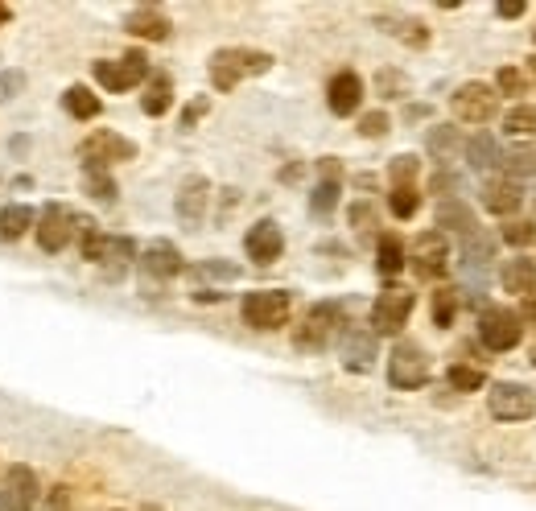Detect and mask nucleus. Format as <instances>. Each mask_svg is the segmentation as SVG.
<instances>
[{
  "label": "nucleus",
  "mask_w": 536,
  "mask_h": 511,
  "mask_svg": "<svg viewBox=\"0 0 536 511\" xmlns=\"http://www.w3.org/2000/svg\"><path fill=\"white\" fill-rule=\"evenodd\" d=\"M268 66H273V54L248 50V46H227V50L211 54V83H215V91H231L240 79L264 75Z\"/></svg>",
  "instance_id": "f257e3e1"
},
{
  "label": "nucleus",
  "mask_w": 536,
  "mask_h": 511,
  "mask_svg": "<svg viewBox=\"0 0 536 511\" xmlns=\"http://www.w3.org/2000/svg\"><path fill=\"white\" fill-rule=\"evenodd\" d=\"M343 330H347L343 305H339V301H322V305H314V310L306 314V322L293 330V343H297L301 351H326Z\"/></svg>",
  "instance_id": "f03ea898"
},
{
  "label": "nucleus",
  "mask_w": 536,
  "mask_h": 511,
  "mask_svg": "<svg viewBox=\"0 0 536 511\" xmlns=\"http://www.w3.org/2000/svg\"><path fill=\"white\" fill-rule=\"evenodd\" d=\"M79 248L91 264L108 268V272H120L132 256H137V244H132L128 235H104L91 219H83V227H79Z\"/></svg>",
  "instance_id": "7ed1b4c3"
},
{
  "label": "nucleus",
  "mask_w": 536,
  "mask_h": 511,
  "mask_svg": "<svg viewBox=\"0 0 536 511\" xmlns=\"http://www.w3.org/2000/svg\"><path fill=\"white\" fill-rule=\"evenodd\" d=\"M289 310H293V297L285 289H256V293H244L240 301V314L252 330H281L289 322Z\"/></svg>",
  "instance_id": "20e7f679"
},
{
  "label": "nucleus",
  "mask_w": 536,
  "mask_h": 511,
  "mask_svg": "<svg viewBox=\"0 0 536 511\" xmlns=\"http://www.w3.org/2000/svg\"><path fill=\"white\" fill-rule=\"evenodd\" d=\"M520 314L508 310V305H487V310L479 314V338H483V347L495 351V355H504L512 347H520Z\"/></svg>",
  "instance_id": "39448f33"
},
{
  "label": "nucleus",
  "mask_w": 536,
  "mask_h": 511,
  "mask_svg": "<svg viewBox=\"0 0 536 511\" xmlns=\"http://www.w3.org/2000/svg\"><path fill=\"white\" fill-rule=\"evenodd\" d=\"M429 380V355H425V347H417V343H396L392 347V359H388V384L392 388H400V392H413V388H421Z\"/></svg>",
  "instance_id": "423d86ee"
},
{
  "label": "nucleus",
  "mask_w": 536,
  "mask_h": 511,
  "mask_svg": "<svg viewBox=\"0 0 536 511\" xmlns=\"http://www.w3.org/2000/svg\"><path fill=\"white\" fill-rule=\"evenodd\" d=\"M487 408L495 421H528L536 417V388L528 384H491Z\"/></svg>",
  "instance_id": "0eeeda50"
},
{
  "label": "nucleus",
  "mask_w": 536,
  "mask_h": 511,
  "mask_svg": "<svg viewBox=\"0 0 536 511\" xmlns=\"http://www.w3.org/2000/svg\"><path fill=\"white\" fill-rule=\"evenodd\" d=\"M450 108L462 124H491L499 112V91H491L487 83H462L450 99Z\"/></svg>",
  "instance_id": "6e6552de"
},
{
  "label": "nucleus",
  "mask_w": 536,
  "mask_h": 511,
  "mask_svg": "<svg viewBox=\"0 0 536 511\" xmlns=\"http://www.w3.org/2000/svg\"><path fill=\"white\" fill-rule=\"evenodd\" d=\"M413 305L417 297L409 289H384L372 305V334H400L409 326V314H413Z\"/></svg>",
  "instance_id": "1a4fd4ad"
},
{
  "label": "nucleus",
  "mask_w": 536,
  "mask_h": 511,
  "mask_svg": "<svg viewBox=\"0 0 536 511\" xmlns=\"http://www.w3.org/2000/svg\"><path fill=\"white\" fill-rule=\"evenodd\" d=\"M95 79L108 91H128V87L149 79V62H145L141 50H132L124 58H104V62H95Z\"/></svg>",
  "instance_id": "9d476101"
},
{
  "label": "nucleus",
  "mask_w": 536,
  "mask_h": 511,
  "mask_svg": "<svg viewBox=\"0 0 536 511\" xmlns=\"http://www.w3.org/2000/svg\"><path fill=\"white\" fill-rule=\"evenodd\" d=\"M79 227H83V219L75 211H66L62 202H50V207L42 211V223H38L42 252H62L71 240H79Z\"/></svg>",
  "instance_id": "9b49d317"
},
{
  "label": "nucleus",
  "mask_w": 536,
  "mask_h": 511,
  "mask_svg": "<svg viewBox=\"0 0 536 511\" xmlns=\"http://www.w3.org/2000/svg\"><path fill=\"white\" fill-rule=\"evenodd\" d=\"M79 157H83V165H104L108 169L112 161H132L137 157V145H132L128 136L112 132V128H99L79 145Z\"/></svg>",
  "instance_id": "f8f14e48"
},
{
  "label": "nucleus",
  "mask_w": 536,
  "mask_h": 511,
  "mask_svg": "<svg viewBox=\"0 0 536 511\" xmlns=\"http://www.w3.org/2000/svg\"><path fill=\"white\" fill-rule=\"evenodd\" d=\"M413 268H417V277L421 281H438L446 277V268H450V244H446V235L442 231H425L417 235V244H413Z\"/></svg>",
  "instance_id": "ddd939ff"
},
{
  "label": "nucleus",
  "mask_w": 536,
  "mask_h": 511,
  "mask_svg": "<svg viewBox=\"0 0 536 511\" xmlns=\"http://www.w3.org/2000/svg\"><path fill=\"white\" fill-rule=\"evenodd\" d=\"M33 499H38V474L29 466H13L0 479V511H29Z\"/></svg>",
  "instance_id": "4468645a"
},
{
  "label": "nucleus",
  "mask_w": 536,
  "mask_h": 511,
  "mask_svg": "<svg viewBox=\"0 0 536 511\" xmlns=\"http://www.w3.org/2000/svg\"><path fill=\"white\" fill-rule=\"evenodd\" d=\"M244 252H248V260H256V264H273V260H281V252H285V235H281V227H277L273 219L252 223L248 235H244Z\"/></svg>",
  "instance_id": "2eb2a0df"
},
{
  "label": "nucleus",
  "mask_w": 536,
  "mask_h": 511,
  "mask_svg": "<svg viewBox=\"0 0 536 511\" xmlns=\"http://www.w3.org/2000/svg\"><path fill=\"white\" fill-rule=\"evenodd\" d=\"M326 104L334 116H355L363 104V79L355 71H339L326 87Z\"/></svg>",
  "instance_id": "dca6fc26"
},
{
  "label": "nucleus",
  "mask_w": 536,
  "mask_h": 511,
  "mask_svg": "<svg viewBox=\"0 0 536 511\" xmlns=\"http://www.w3.org/2000/svg\"><path fill=\"white\" fill-rule=\"evenodd\" d=\"M141 268H145V277H153V281H170V277H178L186 264H182V252L174 244L157 240V244H149L141 252Z\"/></svg>",
  "instance_id": "f3484780"
},
{
  "label": "nucleus",
  "mask_w": 536,
  "mask_h": 511,
  "mask_svg": "<svg viewBox=\"0 0 536 511\" xmlns=\"http://www.w3.org/2000/svg\"><path fill=\"white\" fill-rule=\"evenodd\" d=\"M124 29L132 33V38H149V42H165L170 38V17H165L157 5H141V9H132Z\"/></svg>",
  "instance_id": "a211bd4d"
},
{
  "label": "nucleus",
  "mask_w": 536,
  "mask_h": 511,
  "mask_svg": "<svg viewBox=\"0 0 536 511\" xmlns=\"http://www.w3.org/2000/svg\"><path fill=\"white\" fill-rule=\"evenodd\" d=\"M343 363L351 371H367L376 363V334L372 330H359V326H347L343 330Z\"/></svg>",
  "instance_id": "6ab92c4d"
},
{
  "label": "nucleus",
  "mask_w": 536,
  "mask_h": 511,
  "mask_svg": "<svg viewBox=\"0 0 536 511\" xmlns=\"http://www.w3.org/2000/svg\"><path fill=\"white\" fill-rule=\"evenodd\" d=\"M207 194H211L207 178H186V182H182V190H178V219H182L186 227H198V223H203V215H207Z\"/></svg>",
  "instance_id": "aec40b11"
},
{
  "label": "nucleus",
  "mask_w": 536,
  "mask_h": 511,
  "mask_svg": "<svg viewBox=\"0 0 536 511\" xmlns=\"http://www.w3.org/2000/svg\"><path fill=\"white\" fill-rule=\"evenodd\" d=\"M318 169H322V182H318L314 194H310V211H314V215H330L334 207H339V190H343V186H339V161L326 157Z\"/></svg>",
  "instance_id": "412c9836"
},
{
  "label": "nucleus",
  "mask_w": 536,
  "mask_h": 511,
  "mask_svg": "<svg viewBox=\"0 0 536 511\" xmlns=\"http://www.w3.org/2000/svg\"><path fill=\"white\" fill-rule=\"evenodd\" d=\"M520 202H524V194H520V186L508 182V178H499V182H487V186H483V207H487L491 215H516V211H520Z\"/></svg>",
  "instance_id": "4be33fe9"
},
{
  "label": "nucleus",
  "mask_w": 536,
  "mask_h": 511,
  "mask_svg": "<svg viewBox=\"0 0 536 511\" xmlns=\"http://www.w3.org/2000/svg\"><path fill=\"white\" fill-rule=\"evenodd\" d=\"M438 227H442V235L446 231H454V235H471V231H479V223H475V211L466 207V202H458V198H450V202H442L438 207Z\"/></svg>",
  "instance_id": "5701e85b"
},
{
  "label": "nucleus",
  "mask_w": 536,
  "mask_h": 511,
  "mask_svg": "<svg viewBox=\"0 0 536 511\" xmlns=\"http://www.w3.org/2000/svg\"><path fill=\"white\" fill-rule=\"evenodd\" d=\"M504 289L508 293H520V297H532L536 293V260H528V256H516V260H508L504 264Z\"/></svg>",
  "instance_id": "b1692460"
},
{
  "label": "nucleus",
  "mask_w": 536,
  "mask_h": 511,
  "mask_svg": "<svg viewBox=\"0 0 536 511\" xmlns=\"http://www.w3.org/2000/svg\"><path fill=\"white\" fill-rule=\"evenodd\" d=\"M170 104H174V79L170 75H149V87H145V99H141L145 116H165Z\"/></svg>",
  "instance_id": "393cba45"
},
{
  "label": "nucleus",
  "mask_w": 536,
  "mask_h": 511,
  "mask_svg": "<svg viewBox=\"0 0 536 511\" xmlns=\"http://www.w3.org/2000/svg\"><path fill=\"white\" fill-rule=\"evenodd\" d=\"M405 240H400V235H380V244H376V268L384 272V277H396L400 268H405Z\"/></svg>",
  "instance_id": "a878e982"
},
{
  "label": "nucleus",
  "mask_w": 536,
  "mask_h": 511,
  "mask_svg": "<svg viewBox=\"0 0 536 511\" xmlns=\"http://www.w3.org/2000/svg\"><path fill=\"white\" fill-rule=\"evenodd\" d=\"M62 108H66V116H75V120H95L99 116V99L83 83H75V87H66Z\"/></svg>",
  "instance_id": "bb28decb"
},
{
  "label": "nucleus",
  "mask_w": 536,
  "mask_h": 511,
  "mask_svg": "<svg viewBox=\"0 0 536 511\" xmlns=\"http://www.w3.org/2000/svg\"><path fill=\"white\" fill-rule=\"evenodd\" d=\"M462 260H466V268H483L487 260H495V235L471 231V235L462 240Z\"/></svg>",
  "instance_id": "cd10ccee"
},
{
  "label": "nucleus",
  "mask_w": 536,
  "mask_h": 511,
  "mask_svg": "<svg viewBox=\"0 0 536 511\" xmlns=\"http://www.w3.org/2000/svg\"><path fill=\"white\" fill-rule=\"evenodd\" d=\"M466 161H471L475 169H491L499 165V145H495V136L491 132H479L466 141Z\"/></svg>",
  "instance_id": "c85d7f7f"
},
{
  "label": "nucleus",
  "mask_w": 536,
  "mask_h": 511,
  "mask_svg": "<svg viewBox=\"0 0 536 511\" xmlns=\"http://www.w3.org/2000/svg\"><path fill=\"white\" fill-rule=\"evenodd\" d=\"M499 165H504L508 182L536 178V153H532V149H508V153H499Z\"/></svg>",
  "instance_id": "c756f323"
},
{
  "label": "nucleus",
  "mask_w": 536,
  "mask_h": 511,
  "mask_svg": "<svg viewBox=\"0 0 536 511\" xmlns=\"http://www.w3.org/2000/svg\"><path fill=\"white\" fill-rule=\"evenodd\" d=\"M33 227V211L25 207V202H17V207H5L0 211V240H21V235Z\"/></svg>",
  "instance_id": "7c9ffc66"
},
{
  "label": "nucleus",
  "mask_w": 536,
  "mask_h": 511,
  "mask_svg": "<svg viewBox=\"0 0 536 511\" xmlns=\"http://www.w3.org/2000/svg\"><path fill=\"white\" fill-rule=\"evenodd\" d=\"M83 186L99 202H116V182H112V174L104 165H83Z\"/></svg>",
  "instance_id": "2f4dec72"
},
{
  "label": "nucleus",
  "mask_w": 536,
  "mask_h": 511,
  "mask_svg": "<svg viewBox=\"0 0 536 511\" xmlns=\"http://www.w3.org/2000/svg\"><path fill=\"white\" fill-rule=\"evenodd\" d=\"M425 149L438 157V161H450L454 153H458V128H450V124H442V128H433L429 132V141H425Z\"/></svg>",
  "instance_id": "473e14b6"
},
{
  "label": "nucleus",
  "mask_w": 536,
  "mask_h": 511,
  "mask_svg": "<svg viewBox=\"0 0 536 511\" xmlns=\"http://www.w3.org/2000/svg\"><path fill=\"white\" fill-rule=\"evenodd\" d=\"M388 207H392V215H396V219H413V215H417V207H421L417 186H392Z\"/></svg>",
  "instance_id": "72a5a7b5"
},
{
  "label": "nucleus",
  "mask_w": 536,
  "mask_h": 511,
  "mask_svg": "<svg viewBox=\"0 0 536 511\" xmlns=\"http://www.w3.org/2000/svg\"><path fill=\"white\" fill-rule=\"evenodd\" d=\"M504 132H512V136H536V104H516L504 116Z\"/></svg>",
  "instance_id": "f704fd0d"
},
{
  "label": "nucleus",
  "mask_w": 536,
  "mask_h": 511,
  "mask_svg": "<svg viewBox=\"0 0 536 511\" xmlns=\"http://www.w3.org/2000/svg\"><path fill=\"white\" fill-rule=\"evenodd\" d=\"M487 384V376L479 367H466V363H454L450 367V388H458V392H479Z\"/></svg>",
  "instance_id": "c9c22d12"
},
{
  "label": "nucleus",
  "mask_w": 536,
  "mask_h": 511,
  "mask_svg": "<svg viewBox=\"0 0 536 511\" xmlns=\"http://www.w3.org/2000/svg\"><path fill=\"white\" fill-rule=\"evenodd\" d=\"M454 310H458V289H438V293H433V322L450 326Z\"/></svg>",
  "instance_id": "e433bc0d"
},
{
  "label": "nucleus",
  "mask_w": 536,
  "mask_h": 511,
  "mask_svg": "<svg viewBox=\"0 0 536 511\" xmlns=\"http://www.w3.org/2000/svg\"><path fill=\"white\" fill-rule=\"evenodd\" d=\"M504 244H512V248H528V244H536V227H532L528 219H512V223H504Z\"/></svg>",
  "instance_id": "4c0bfd02"
},
{
  "label": "nucleus",
  "mask_w": 536,
  "mask_h": 511,
  "mask_svg": "<svg viewBox=\"0 0 536 511\" xmlns=\"http://www.w3.org/2000/svg\"><path fill=\"white\" fill-rule=\"evenodd\" d=\"M417 169H421V161L405 153V157H396V161H392L388 178H392V186H413V182H417Z\"/></svg>",
  "instance_id": "58836bf2"
},
{
  "label": "nucleus",
  "mask_w": 536,
  "mask_h": 511,
  "mask_svg": "<svg viewBox=\"0 0 536 511\" xmlns=\"http://www.w3.org/2000/svg\"><path fill=\"white\" fill-rule=\"evenodd\" d=\"M194 277H219V281H236V277H240V268H236V264H223V260H207V264H198V268H194Z\"/></svg>",
  "instance_id": "ea45409f"
},
{
  "label": "nucleus",
  "mask_w": 536,
  "mask_h": 511,
  "mask_svg": "<svg viewBox=\"0 0 536 511\" xmlns=\"http://www.w3.org/2000/svg\"><path fill=\"white\" fill-rule=\"evenodd\" d=\"M495 83H499V91H504V95H524V75L516 71V66H504V71L495 75Z\"/></svg>",
  "instance_id": "a19ab883"
},
{
  "label": "nucleus",
  "mask_w": 536,
  "mask_h": 511,
  "mask_svg": "<svg viewBox=\"0 0 536 511\" xmlns=\"http://www.w3.org/2000/svg\"><path fill=\"white\" fill-rule=\"evenodd\" d=\"M359 132H363V136H384V132H388V116H384V112H367V116L359 120Z\"/></svg>",
  "instance_id": "79ce46f5"
},
{
  "label": "nucleus",
  "mask_w": 536,
  "mask_h": 511,
  "mask_svg": "<svg viewBox=\"0 0 536 511\" xmlns=\"http://www.w3.org/2000/svg\"><path fill=\"white\" fill-rule=\"evenodd\" d=\"M21 87H25V75L21 71H5V75H0V99H13Z\"/></svg>",
  "instance_id": "37998d69"
},
{
  "label": "nucleus",
  "mask_w": 536,
  "mask_h": 511,
  "mask_svg": "<svg viewBox=\"0 0 536 511\" xmlns=\"http://www.w3.org/2000/svg\"><path fill=\"white\" fill-rule=\"evenodd\" d=\"M46 511H71V487H54L46 499Z\"/></svg>",
  "instance_id": "c03bdc74"
},
{
  "label": "nucleus",
  "mask_w": 536,
  "mask_h": 511,
  "mask_svg": "<svg viewBox=\"0 0 536 511\" xmlns=\"http://www.w3.org/2000/svg\"><path fill=\"white\" fill-rule=\"evenodd\" d=\"M380 87H384V91H396V95H400V91H405V79H400V75H392V71H384V75H380Z\"/></svg>",
  "instance_id": "a18cd8bd"
},
{
  "label": "nucleus",
  "mask_w": 536,
  "mask_h": 511,
  "mask_svg": "<svg viewBox=\"0 0 536 511\" xmlns=\"http://www.w3.org/2000/svg\"><path fill=\"white\" fill-rule=\"evenodd\" d=\"M203 112H207V99H198V104H190V108H186V116H182V128H190V124H194L198 116H203Z\"/></svg>",
  "instance_id": "49530a36"
},
{
  "label": "nucleus",
  "mask_w": 536,
  "mask_h": 511,
  "mask_svg": "<svg viewBox=\"0 0 536 511\" xmlns=\"http://www.w3.org/2000/svg\"><path fill=\"white\" fill-rule=\"evenodd\" d=\"M520 322H536V293L524 297V305H520Z\"/></svg>",
  "instance_id": "de8ad7c7"
},
{
  "label": "nucleus",
  "mask_w": 536,
  "mask_h": 511,
  "mask_svg": "<svg viewBox=\"0 0 536 511\" xmlns=\"http://www.w3.org/2000/svg\"><path fill=\"white\" fill-rule=\"evenodd\" d=\"M495 13H499V17H520V13H524V5H499Z\"/></svg>",
  "instance_id": "09e8293b"
},
{
  "label": "nucleus",
  "mask_w": 536,
  "mask_h": 511,
  "mask_svg": "<svg viewBox=\"0 0 536 511\" xmlns=\"http://www.w3.org/2000/svg\"><path fill=\"white\" fill-rule=\"evenodd\" d=\"M9 17H13V9H9V5H0V29L9 25Z\"/></svg>",
  "instance_id": "8fccbe9b"
},
{
  "label": "nucleus",
  "mask_w": 536,
  "mask_h": 511,
  "mask_svg": "<svg viewBox=\"0 0 536 511\" xmlns=\"http://www.w3.org/2000/svg\"><path fill=\"white\" fill-rule=\"evenodd\" d=\"M141 511H161V507H157V503H145V507H141Z\"/></svg>",
  "instance_id": "3c124183"
},
{
  "label": "nucleus",
  "mask_w": 536,
  "mask_h": 511,
  "mask_svg": "<svg viewBox=\"0 0 536 511\" xmlns=\"http://www.w3.org/2000/svg\"><path fill=\"white\" fill-rule=\"evenodd\" d=\"M532 75H536V58H532Z\"/></svg>",
  "instance_id": "603ef678"
},
{
  "label": "nucleus",
  "mask_w": 536,
  "mask_h": 511,
  "mask_svg": "<svg viewBox=\"0 0 536 511\" xmlns=\"http://www.w3.org/2000/svg\"><path fill=\"white\" fill-rule=\"evenodd\" d=\"M532 363H536V347H532Z\"/></svg>",
  "instance_id": "864d4df0"
}]
</instances>
